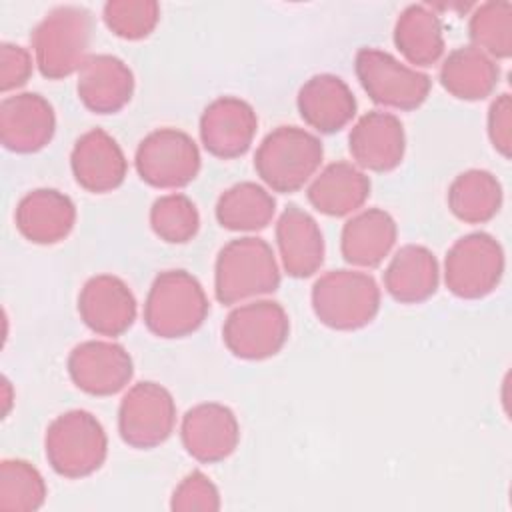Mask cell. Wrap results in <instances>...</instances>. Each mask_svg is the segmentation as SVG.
<instances>
[{"label": "cell", "instance_id": "8d00e7d4", "mask_svg": "<svg viewBox=\"0 0 512 512\" xmlns=\"http://www.w3.org/2000/svg\"><path fill=\"white\" fill-rule=\"evenodd\" d=\"M2 388H4V416L8 414V410H10V404H12V394H10V382H8V378H4L2 380Z\"/></svg>", "mask_w": 512, "mask_h": 512}, {"label": "cell", "instance_id": "2e32d148", "mask_svg": "<svg viewBox=\"0 0 512 512\" xmlns=\"http://www.w3.org/2000/svg\"><path fill=\"white\" fill-rule=\"evenodd\" d=\"M54 130V108L38 92H20L0 102V140L6 150L38 152L52 140Z\"/></svg>", "mask_w": 512, "mask_h": 512}, {"label": "cell", "instance_id": "f1b7e54d", "mask_svg": "<svg viewBox=\"0 0 512 512\" xmlns=\"http://www.w3.org/2000/svg\"><path fill=\"white\" fill-rule=\"evenodd\" d=\"M276 212L274 196L256 182H238L216 202V220L232 232H256L270 224Z\"/></svg>", "mask_w": 512, "mask_h": 512}, {"label": "cell", "instance_id": "d6986e66", "mask_svg": "<svg viewBox=\"0 0 512 512\" xmlns=\"http://www.w3.org/2000/svg\"><path fill=\"white\" fill-rule=\"evenodd\" d=\"M18 232L32 244L64 240L76 222V206L56 188H36L20 198L14 212Z\"/></svg>", "mask_w": 512, "mask_h": 512}, {"label": "cell", "instance_id": "ac0fdd59", "mask_svg": "<svg viewBox=\"0 0 512 512\" xmlns=\"http://www.w3.org/2000/svg\"><path fill=\"white\" fill-rule=\"evenodd\" d=\"M70 168L80 188L104 194L124 182L128 162L120 144L106 130L92 128L76 140L70 154Z\"/></svg>", "mask_w": 512, "mask_h": 512}, {"label": "cell", "instance_id": "7402d4cb", "mask_svg": "<svg viewBox=\"0 0 512 512\" xmlns=\"http://www.w3.org/2000/svg\"><path fill=\"white\" fill-rule=\"evenodd\" d=\"M276 244L288 276L308 278L324 262V236L318 222L300 206L290 204L276 222Z\"/></svg>", "mask_w": 512, "mask_h": 512}, {"label": "cell", "instance_id": "4316f807", "mask_svg": "<svg viewBox=\"0 0 512 512\" xmlns=\"http://www.w3.org/2000/svg\"><path fill=\"white\" fill-rule=\"evenodd\" d=\"M394 44L410 64H436L444 54V28L440 16L426 4L406 6L394 24Z\"/></svg>", "mask_w": 512, "mask_h": 512}, {"label": "cell", "instance_id": "ffe728a7", "mask_svg": "<svg viewBox=\"0 0 512 512\" xmlns=\"http://www.w3.org/2000/svg\"><path fill=\"white\" fill-rule=\"evenodd\" d=\"M76 92L90 112L114 114L130 102L134 74L118 56L90 54L78 72Z\"/></svg>", "mask_w": 512, "mask_h": 512}, {"label": "cell", "instance_id": "e575fe53", "mask_svg": "<svg viewBox=\"0 0 512 512\" xmlns=\"http://www.w3.org/2000/svg\"><path fill=\"white\" fill-rule=\"evenodd\" d=\"M32 74V56L26 48L2 42L0 44V90L10 92L28 82Z\"/></svg>", "mask_w": 512, "mask_h": 512}, {"label": "cell", "instance_id": "9a60e30c", "mask_svg": "<svg viewBox=\"0 0 512 512\" xmlns=\"http://www.w3.org/2000/svg\"><path fill=\"white\" fill-rule=\"evenodd\" d=\"M258 118L254 108L236 96L212 100L200 116V140L204 148L222 160L248 152L256 136Z\"/></svg>", "mask_w": 512, "mask_h": 512}, {"label": "cell", "instance_id": "8fae6325", "mask_svg": "<svg viewBox=\"0 0 512 512\" xmlns=\"http://www.w3.org/2000/svg\"><path fill=\"white\" fill-rule=\"evenodd\" d=\"M176 426V402L158 382L134 384L118 408L120 438L138 450L156 448L170 438Z\"/></svg>", "mask_w": 512, "mask_h": 512}, {"label": "cell", "instance_id": "5b68a950", "mask_svg": "<svg viewBox=\"0 0 512 512\" xmlns=\"http://www.w3.org/2000/svg\"><path fill=\"white\" fill-rule=\"evenodd\" d=\"M44 452L56 474L70 480L86 478L104 464L108 438L92 412L68 410L48 424Z\"/></svg>", "mask_w": 512, "mask_h": 512}, {"label": "cell", "instance_id": "4fadbf2b", "mask_svg": "<svg viewBox=\"0 0 512 512\" xmlns=\"http://www.w3.org/2000/svg\"><path fill=\"white\" fill-rule=\"evenodd\" d=\"M136 298L128 284L114 274L88 278L78 294L80 320L100 336H122L136 320Z\"/></svg>", "mask_w": 512, "mask_h": 512}, {"label": "cell", "instance_id": "4dcf8cb0", "mask_svg": "<svg viewBox=\"0 0 512 512\" xmlns=\"http://www.w3.org/2000/svg\"><path fill=\"white\" fill-rule=\"evenodd\" d=\"M48 488L30 462L6 458L0 464V510L4 512H34L46 500Z\"/></svg>", "mask_w": 512, "mask_h": 512}, {"label": "cell", "instance_id": "83f0119b", "mask_svg": "<svg viewBox=\"0 0 512 512\" xmlns=\"http://www.w3.org/2000/svg\"><path fill=\"white\" fill-rule=\"evenodd\" d=\"M502 186L498 178L480 168L458 174L448 188L450 212L466 224H484L492 220L502 206Z\"/></svg>", "mask_w": 512, "mask_h": 512}, {"label": "cell", "instance_id": "7a4b0ae2", "mask_svg": "<svg viewBox=\"0 0 512 512\" xmlns=\"http://www.w3.org/2000/svg\"><path fill=\"white\" fill-rule=\"evenodd\" d=\"M92 14L74 4L52 8L32 30L34 62L44 78L60 80L80 72L88 60Z\"/></svg>", "mask_w": 512, "mask_h": 512}, {"label": "cell", "instance_id": "6da1fadb", "mask_svg": "<svg viewBox=\"0 0 512 512\" xmlns=\"http://www.w3.org/2000/svg\"><path fill=\"white\" fill-rule=\"evenodd\" d=\"M280 268L272 246L258 236H242L224 244L214 266V294L220 304H238L274 292Z\"/></svg>", "mask_w": 512, "mask_h": 512}, {"label": "cell", "instance_id": "8992f818", "mask_svg": "<svg viewBox=\"0 0 512 512\" xmlns=\"http://www.w3.org/2000/svg\"><path fill=\"white\" fill-rule=\"evenodd\" d=\"M312 310L332 330H358L376 318L380 288L366 272L330 270L312 286Z\"/></svg>", "mask_w": 512, "mask_h": 512}, {"label": "cell", "instance_id": "277c9868", "mask_svg": "<svg viewBox=\"0 0 512 512\" xmlns=\"http://www.w3.org/2000/svg\"><path fill=\"white\" fill-rule=\"evenodd\" d=\"M322 158L324 148L316 134L298 126H278L260 142L254 168L268 188L292 194L314 176Z\"/></svg>", "mask_w": 512, "mask_h": 512}, {"label": "cell", "instance_id": "f546056e", "mask_svg": "<svg viewBox=\"0 0 512 512\" xmlns=\"http://www.w3.org/2000/svg\"><path fill=\"white\" fill-rule=\"evenodd\" d=\"M472 46L490 58L506 60L512 54V4L506 0H490L480 4L468 22Z\"/></svg>", "mask_w": 512, "mask_h": 512}, {"label": "cell", "instance_id": "ba28073f", "mask_svg": "<svg viewBox=\"0 0 512 512\" xmlns=\"http://www.w3.org/2000/svg\"><path fill=\"white\" fill-rule=\"evenodd\" d=\"M504 250L488 232L458 238L444 260L446 288L464 300H478L494 292L504 276Z\"/></svg>", "mask_w": 512, "mask_h": 512}, {"label": "cell", "instance_id": "3957f363", "mask_svg": "<svg viewBox=\"0 0 512 512\" xmlns=\"http://www.w3.org/2000/svg\"><path fill=\"white\" fill-rule=\"evenodd\" d=\"M210 312L202 284L186 270L160 272L144 302V324L158 338H184L196 332Z\"/></svg>", "mask_w": 512, "mask_h": 512}, {"label": "cell", "instance_id": "9c48e42d", "mask_svg": "<svg viewBox=\"0 0 512 512\" xmlns=\"http://www.w3.org/2000/svg\"><path fill=\"white\" fill-rule=\"evenodd\" d=\"M288 334V314L274 300L246 302L234 308L222 326L226 348L242 360H264L278 354Z\"/></svg>", "mask_w": 512, "mask_h": 512}, {"label": "cell", "instance_id": "d6a6232c", "mask_svg": "<svg viewBox=\"0 0 512 512\" xmlns=\"http://www.w3.org/2000/svg\"><path fill=\"white\" fill-rule=\"evenodd\" d=\"M102 18L118 38L142 40L156 28L160 6L154 0H110L102 8Z\"/></svg>", "mask_w": 512, "mask_h": 512}, {"label": "cell", "instance_id": "836d02e7", "mask_svg": "<svg viewBox=\"0 0 512 512\" xmlns=\"http://www.w3.org/2000/svg\"><path fill=\"white\" fill-rule=\"evenodd\" d=\"M170 510L174 512H216L220 510V492L216 484L200 470L186 474L174 488L170 498Z\"/></svg>", "mask_w": 512, "mask_h": 512}, {"label": "cell", "instance_id": "5bb4252c", "mask_svg": "<svg viewBox=\"0 0 512 512\" xmlns=\"http://www.w3.org/2000/svg\"><path fill=\"white\" fill-rule=\"evenodd\" d=\"M180 438L194 460L214 464L226 460L236 450L240 442V424L228 406L202 402L182 416Z\"/></svg>", "mask_w": 512, "mask_h": 512}, {"label": "cell", "instance_id": "484cf974", "mask_svg": "<svg viewBox=\"0 0 512 512\" xmlns=\"http://www.w3.org/2000/svg\"><path fill=\"white\" fill-rule=\"evenodd\" d=\"M500 80V68L494 58L476 46L452 50L440 68V84L458 100H484Z\"/></svg>", "mask_w": 512, "mask_h": 512}, {"label": "cell", "instance_id": "1f68e13d", "mask_svg": "<svg viewBox=\"0 0 512 512\" xmlns=\"http://www.w3.org/2000/svg\"><path fill=\"white\" fill-rule=\"evenodd\" d=\"M150 226L154 234L168 244L192 240L200 228L196 204L184 194H164L150 208Z\"/></svg>", "mask_w": 512, "mask_h": 512}, {"label": "cell", "instance_id": "52a82bcc", "mask_svg": "<svg viewBox=\"0 0 512 512\" xmlns=\"http://www.w3.org/2000/svg\"><path fill=\"white\" fill-rule=\"evenodd\" d=\"M354 70L370 100L386 108L416 110L430 94V76L402 64L386 50L360 48Z\"/></svg>", "mask_w": 512, "mask_h": 512}, {"label": "cell", "instance_id": "30bf717a", "mask_svg": "<svg viewBox=\"0 0 512 512\" xmlns=\"http://www.w3.org/2000/svg\"><path fill=\"white\" fill-rule=\"evenodd\" d=\"M138 176L154 188H182L200 172V150L190 134L158 128L146 134L134 156Z\"/></svg>", "mask_w": 512, "mask_h": 512}, {"label": "cell", "instance_id": "7c38bea8", "mask_svg": "<svg viewBox=\"0 0 512 512\" xmlns=\"http://www.w3.org/2000/svg\"><path fill=\"white\" fill-rule=\"evenodd\" d=\"M66 368L76 388L92 396L118 394L134 374V364L126 348L110 340L80 342L72 348Z\"/></svg>", "mask_w": 512, "mask_h": 512}, {"label": "cell", "instance_id": "603a6c76", "mask_svg": "<svg viewBox=\"0 0 512 512\" xmlns=\"http://www.w3.org/2000/svg\"><path fill=\"white\" fill-rule=\"evenodd\" d=\"M396 238L398 228L394 218L382 208H366L344 224L340 250L348 264L376 268L390 254Z\"/></svg>", "mask_w": 512, "mask_h": 512}, {"label": "cell", "instance_id": "e0dca14e", "mask_svg": "<svg viewBox=\"0 0 512 512\" xmlns=\"http://www.w3.org/2000/svg\"><path fill=\"white\" fill-rule=\"evenodd\" d=\"M352 160L372 172L394 170L406 150V134L398 116L382 110L364 114L348 134Z\"/></svg>", "mask_w": 512, "mask_h": 512}, {"label": "cell", "instance_id": "cb8c5ba5", "mask_svg": "<svg viewBox=\"0 0 512 512\" xmlns=\"http://www.w3.org/2000/svg\"><path fill=\"white\" fill-rule=\"evenodd\" d=\"M440 282L438 260L420 244H406L384 270V288L400 304H420L436 294Z\"/></svg>", "mask_w": 512, "mask_h": 512}, {"label": "cell", "instance_id": "44dd1931", "mask_svg": "<svg viewBox=\"0 0 512 512\" xmlns=\"http://www.w3.org/2000/svg\"><path fill=\"white\" fill-rule=\"evenodd\" d=\"M302 120L322 132L342 130L356 116V98L350 86L336 74H314L308 78L296 98Z\"/></svg>", "mask_w": 512, "mask_h": 512}, {"label": "cell", "instance_id": "d4e9b609", "mask_svg": "<svg viewBox=\"0 0 512 512\" xmlns=\"http://www.w3.org/2000/svg\"><path fill=\"white\" fill-rule=\"evenodd\" d=\"M308 202L326 216H348L370 196V178L350 162L328 164L308 186Z\"/></svg>", "mask_w": 512, "mask_h": 512}, {"label": "cell", "instance_id": "d590c367", "mask_svg": "<svg viewBox=\"0 0 512 512\" xmlns=\"http://www.w3.org/2000/svg\"><path fill=\"white\" fill-rule=\"evenodd\" d=\"M488 136L496 152L510 158L512 150V100L508 92L496 96L488 110Z\"/></svg>", "mask_w": 512, "mask_h": 512}]
</instances>
